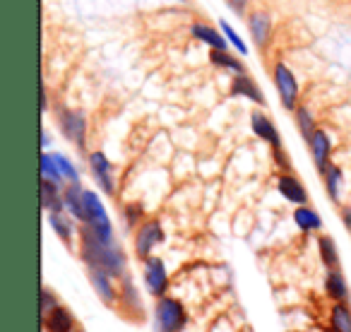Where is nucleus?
<instances>
[{"label": "nucleus", "instance_id": "1", "mask_svg": "<svg viewBox=\"0 0 351 332\" xmlns=\"http://www.w3.org/2000/svg\"><path fill=\"white\" fill-rule=\"evenodd\" d=\"M80 239V260L87 270H101L111 274L113 279H123L128 274V255L121 248V244H104L97 236L89 234L84 226L77 229Z\"/></svg>", "mask_w": 351, "mask_h": 332}, {"label": "nucleus", "instance_id": "2", "mask_svg": "<svg viewBox=\"0 0 351 332\" xmlns=\"http://www.w3.org/2000/svg\"><path fill=\"white\" fill-rule=\"evenodd\" d=\"M191 322L186 303L178 296H161L152 308V327L154 332H183Z\"/></svg>", "mask_w": 351, "mask_h": 332}, {"label": "nucleus", "instance_id": "3", "mask_svg": "<svg viewBox=\"0 0 351 332\" xmlns=\"http://www.w3.org/2000/svg\"><path fill=\"white\" fill-rule=\"evenodd\" d=\"M84 205H87V224H82L84 229L104 244H116V229H113V222L101 198L94 191H84Z\"/></svg>", "mask_w": 351, "mask_h": 332}, {"label": "nucleus", "instance_id": "4", "mask_svg": "<svg viewBox=\"0 0 351 332\" xmlns=\"http://www.w3.org/2000/svg\"><path fill=\"white\" fill-rule=\"evenodd\" d=\"M142 282H145V289L152 298H161V296H169L171 292V274L169 268H166L164 258L159 255H152L142 263Z\"/></svg>", "mask_w": 351, "mask_h": 332}, {"label": "nucleus", "instance_id": "5", "mask_svg": "<svg viewBox=\"0 0 351 332\" xmlns=\"http://www.w3.org/2000/svg\"><path fill=\"white\" fill-rule=\"evenodd\" d=\"M166 241V231L159 220H145L132 234V248H135V258L145 263L147 258L154 255V248Z\"/></svg>", "mask_w": 351, "mask_h": 332}, {"label": "nucleus", "instance_id": "6", "mask_svg": "<svg viewBox=\"0 0 351 332\" xmlns=\"http://www.w3.org/2000/svg\"><path fill=\"white\" fill-rule=\"evenodd\" d=\"M118 308H121L130 320H142V318H145L142 294H140V289H137V284L130 272H128L123 279H118Z\"/></svg>", "mask_w": 351, "mask_h": 332}, {"label": "nucleus", "instance_id": "7", "mask_svg": "<svg viewBox=\"0 0 351 332\" xmlns=\"http://www.w3.org/2000/svg\"><path fill=\"white\" fill-rule=\"evenodd\" d=\"M274 87H277V94L282 99V106L287 111H296L298 108V82L296 75L291 73L287 63H277L274 65Z\"/></svg>", "mask_w": 351, "mask_h": 332}, {"label": "nucleus", "instance_id": "8", "mask_svg": "<svg viewBox=\"0 0 351 332\" xmlns=\"http://www.w3.org/2000/svg\"><path fill=\"white\" fill-rule=\"evenodd\" d=\"M58 126L60 132L77 150H84V142H87V118H84V113L73 111V108H58Z\"/></svg>", "mask_w": 351, "mask_h": 332}, {"label": "nucleus", "instance_id": "9", "mask_svg": "<svg viewBox=\"0 0 351 332\" xmlns=\"http://www.w3.org/2000/svg\"><path fill=\"white\" fill-rule=\"evenodd\" d=\"M89 171H92V178L106 195H116V176H113L116 171H113V164L104 152H92L89 154Z\"/></svg>", "mask_w": 351, "mask_h": 332}, {"label": "nucleus", "instance_id": "10", "mask_svg": "<svg viewBox=\"0 0 351 332\" xmlns=\"http://www.w3.org/2000/svg\"><path fill=\"white\" fill-rule=\"evenodd\" d=\"M87 279L104 306H118V279H113L111 274L101 272V270H87Z\"/></svg>", "mask_w": 351, "mask_h": 332}, {"label": "nucleus", "instance_id": "11", "mask_svg": "<svg viewBox=\"0 0 351 332\" xmlns=\"http://www.w3.org/2000/svg\"><path fill=\"white\" fill-rule=\"evenodd\" d=\"M65 212L77 222L80 226L87 224V205H84V188L80 183H70L63 191Z\"/></svg>", "mask_w": 351, "mask_h": 332}, {"label": "nucleus", "instance_id": "12", "mask_svg": "<svg viewBox=\"0 0 351 332\" xmlns=\"http://www.w3.org/2000/svg\"><path fill=\"white\" fill-rule=\"evenodd\" d=\"M277 191L284 200H289L291 205L301 207V205H308V191L301 181H298L293 174H279L277 178Z\"/></svg>", "mask_w": 351, "mask_h": 332}, {"label": "nucleus", "instance_id": "13", "mask_svg": "<svg viewBox=\"0 0 351 332\" xmlns=\"http://www.w3.org/2000/svg\"><path fill=\"white\" fill-rule=\"evenodd\" d=\"M325 294L332 303H349L351 289L341 270H327L325 272Z\"/></svg>", "mask_w": 351, "mask_h": 332}, {"label": "nucleus", "instance_id": "14", "mask_svg": "<svg viewBox=\"0 0 351 332\" xmlns=\"http://www.w3.org/2000/svg\"><path fill=\"white\" fill-rule=\"evenodd\" d=\"M41 325H44L46 332H77L80 330L73 311H70L68 306H63V303H60L51 316H46L44 320H41Z\"/></svg>", "mask_w": 351, "mask_h": 332}, {"label": "nucleus", "instance_id": "15", "mask_svg": "<svg viewBox=\"0 0 351 332\" xmlns=\"http://www.w3.org/2000/svg\"><path fill=\"white\" fill-rule=\"evenodd\" d=\"M250 128H253V132L260 137V140L269 142L272 150H279V147H282V135H279L277 126L269 121V116H265V113H260V111L250 113Z\"/></svg>", "mask_w": 351, "mask_h": 332}, {"label": "nucleus", "instance_id": "16", "mask_svg": "<svg viewBox=\"0 0 351 332\" xmlns=\"http://www.w3.org/2000/svg\"><path fill=\"white\" fill-rule=\"evenodd\" d=\"M308 147H311V154H313V161H315L317 171H325V166L330 164V154H332V137L327 135V130H320L317 128V132L311 137V142H308Z\"/></svg>", "mask_w": 351, "mask_h": 332}, {"label": "nucleus", "instance_id": "17", "mask_svg": "<svg viewBox=\"0 0 351 332\" xmlns=\"http://www.w3.org/2000/svg\"><path fill=\"white\" fill-rule=\"evenodd\" d=\"M49 226H51V231L68 246V248H73L75 236H80V234H75V220L68 215V212H51Z\"/></svg>", "mask_w": 351, "mask_h": 332}, {"label": "nucleus", "instance_id": "18", "mask_svg": "<svg viewBox=\"0 0 351 332\" xmlns=\"http://www.w3.org/2000/svg\"><path fill=\"white\" fill-rule=\"evenodd\" d=\"M231 97H245L250 102L265 106V94L263 89L255 84V80L250 75H234V82H231Z\"/></svg>", "mask_w": 351, "mask_h": 332}, {"label": "nucleus", "instance_id": "19", "mask_svg": "<svg viewBox=\"0 0 351 332\" xmlns=\"http://www.w3.org/2000/svg\"><path fill=\"white\" fill-rule=\"evenodd\" d=\"M63 191L65 188L58 186V183H51L41 178V210L46 215H51V212H65Z\"/></svg>", "mask_w": 351, "mask_h": 332}, {"label": "nucleus", "instance_id": "20", "mask_svg": "<svg viewBox=\"0 0 351 332\" xmlns=\"http://www.w3.org/2000/svg\"><path fill=\"white\" fill-rule=\"evenodd\" d=\"M317 255L325 270H341V255L337 248V241L330 234H320L317 239Z\"/></svg>", "mask_w": 351, "mask_h": 332}, {"label": "nucleus", "instance_id": "21", "mask_svg": "<svg viewBox=\"0 0 351 332\" xmlns=\"http://www.w3.org/2000/svg\"><path fill=\"white\" fill-rule=\"evenodd\" d=\"M248 29H250V36H253L255 46L265 49L272 36V20H269L267 12H253L248 20Z\"/></svg>", "mask_w": 351, "mask_h": 332}, {"label": "nucleus", "instance_id": "22", "mask_svg": "<svg viewBox=\"0 0 351 332\" xmlns=\"http://www.w3.org/2000/svg\"><path fill=\"white\" fill-rule=\"evenodd\" d=\"M293 224L303 231V234H317L322 231V217L311 205H301L293 210Z\"/></svg>", "mask_w": 351, "mask_h": 332}, {"label": "nucleus", "instance_id": "23", "mask_svg": "<svg viewBox=\"0 0 351 332\" xmlns=\"http://www.w3.org/2000/svg\"><path fill=\"white\" fill-rule=\"evenodd\" d=\"M330 332H351V306L349 303H332L327 316Z\"/></svg>", "mask_w": 351, "mask_h": 332}, {"label": "nucleus", "instance_id": "24", "mask_svg": "<svg viewBox=\"0 0 351 332\" xmlns=\"http://www.w3.org/2000/svg\"><path fill=\"white\" fill-rule=\"evenodd\" d=\"M191 34L195 36V39H200L202 44H207L212 51H226V36H221L217 29H212V27L207 25H193L191 27Z\"/></svg>", "mask_w": 351, "mask_h": 332}, {"label": "nucleus", "instance_id": "25", "mask_svg": "<svg viewBox=\"0 0 351 332\" xmlns=\"http://www.w3.org/2000/svg\"><path fill=\"white\" fill-rule=\"evenodd\" d=\"M322 181H325V191L330 195L332 202H339V191H341V181H344V174L337 164H327L325 171H322Z\"/></svg>", "mask_w": 351, "mask_h": 332}, {"label": "nucleus", "instance_id": "26", "mask_svg": "<svg viewBox=\"0 0 351 332\" xmlns=\"http://www.w3.org/2000/svg\"><path fill=\"white\" fill-rule=\"evenodd\" d=\"M293 116H296V126H298V132L303 135V140L311 142V137L317 132V126H315V118H313V111L308 106H298L296 111H293Z\"/></svg>", "mask_w": 351, "mask_h": 332}, {"label": "nucleus", "instance_id": "27", "mask_svg": "<svg viewBox=\"0 0 351 332\" xmlns=\"http://www.w3.org/2000/svg\"><path fill=\"white\" fill-rule=\"evenodd\" d=\"M210 60H212V65H217V68L231 70V73H236V75H243L245 73V65L241 63L236 56H231L229 51H212Z\"/></svg>", "mask_w": 351, "mask_h": 332}, {"label": "nucleus", "instance_id": "28", "mask_svg": "<svg viewBox=\"0 0 351 332\" xmlns=\"http://www.w3.org/2000/svg\"><path fill=\"white\" fill-rule=\"evenodd\" d=\"M39 164H41V178H44V181H51V183H58V186H63L65 181H63V176H60L58 164H56V159H53V154H51V152H41Z\"/></svg>", "mask_w": 351, "mask_h": 332}, {"label": "nucleus", "instance_id": "29", "mask_svg": "<svg viewBox=\"0 0 351 332\" xmlns=\"http://www.w3.org/2000/svg\"><path fill=\"white\" fill-rule=\"evenodd\" d=\"M53 159H56V164H58V171H60V176H63V181L68 183H80V171H77V166L73 164V161L68 159L65 154H58L56 152L53 154Z\"/></svg>", "mask_w": 351, "mask_h": 332}, {"label": "nucleus", "instance_id": "30", "mask_svg": "<svg viewBox=\"0 0 351 332\" xmlns=\"http://www.w3.org/2000/svg\"><path fill=\"white\" fill-rule=\"evenodd\" d=\"M58 306H60V298L56 296V294L51 292L49 287H44V289H41V301H39V313H41V320H44L46 316H51V313H53Z\"/></svg>", "mask_w": 351, "mask_h": 332}, {"label": "nucleus", "instance_id": "31", "mask_svg": "<svg viewBox=\"0 0 351 332\" xmlns=\"http://www.w3.org/2000/svg\"><path fill=\"white\" fill-rule=\"evenodd\" d=\"M219 27H221V34L226 36V41H229V44L234 46V49L239 51L241 56H245V54H248V46H245V41L241 39V36H239V32H236L234 27L229 25V22H221Z\"/></svg>", "mask_w": 351, "mask_h": 332}, {"label": "nucleus", "instance_id": "32", "mask_svg": "<svg viewBox=\"0 0 351 332\" xmlns=\"http://www.w3.org/2000/svg\"><path fill=\"white\" fill-rule=\"evenodd\" d=\"M123 220H125L128 229L135 231L137 226H140L142 222H145V217H142V207L140 205H128L125 210H123Z\"/></svg>", "mask_w": 351, "mask_h": 332}, {"label": "nucleus", "instance_id": "33", "mask_svg": "<svg viewBox=\"0 0 351 332\" xmlns=\"http://www.w3.org/2000/svg\"><path fill=\"white\" fill-rule=\"evenodd\" d=\"M272 159H274V164H277L284 174H291V159L287 156L284 147H279V150H272Z\"/></svg>", "mask_w": 351, "mask_h": 332}, {"label": "nucleus", "instance_id": "34", "mask_svg": "<svg viewBox=\"0 0 351 332\" xmlns=\"http://www.w3.org/2000/svg\"><path fill=\"white\" fill-rule=\"evenodd\" d=\"M226 5H229L234 12H239V15H243L245 5H248V0H226Z\"/></svg>", "mask_w": 351, "mask_h": 332}, {"label": "nucleus", "instance_id": "35", "mask_svg": "<svg viewBox=\"0 0 351 332\" xmlns=\"http://www.w3.org/2000/svg\"><path fill=\"white\" fill-rule=\"evenodd\" d=\"M339 220H341V224L346 226V231H351V207H341Z\"/></svg>", "mask_w": 351, "mask_h": 332}, {"label": "nucleus", "instance_id": "36", "mask_svg": "<svg viewBox=\"0 0 351 332\" xmlns=\"http://www.w3.org/2000/svg\"><path fill=\"white\" fill-rule=\"evenodd\" d=\"M49 145H51V132L44 128V130H41V147H44V152L49 150Z\"/></svg>", "mask_w": 351, "mask_h": 332}, {"label": "nucleus", "instance_id": "37", "mask_svg": "<svg viewBox=\"0 0 351 332\" xmlns=\"http://www.w3.org/2000/svg\"><path fill=\"white\" fill-rule=\"evenodd\" d=\"M178 3H186V0H178Z\"/></svg>", "mask_w": 351, "mask_h": 332}, {"label": "nucleus", "instance_id": "38", "mask_svg": "<svg viewBox=\"0 0 351 332\" xmlns=\"http://www.w3.org/2000/svg\"><path fill=\"white\" fill-rule=\"evenodd\" d=\"M77 332H84V330H77Z\"/></svg>", "mask_w": 351, "mask_h": 332}]
</instances>
